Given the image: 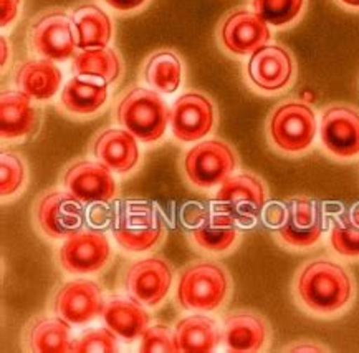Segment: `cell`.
I'll return each instance as SVG.
<instances>
[{
  "instance_id": "cell-1",
  "label": "cell",
  "mask_w": 359,
  "mask_h": 353,
  "mask_svg": "<svg viewBox=\"0 0 359 353\" xmlns=\"http://www.w3.org/2000/svg\"><path fill=\"white\" fill-rule=\"evenodd\" d=\"M356 282L346 265L330 258L306 260L292 284L294 305L313 319L341 317L356 300Z\"/></svg>"
},
{
  "instance_id": "cell-2",
  "label": "cell",
  "mask_w": 359,
  "mask_h": 353,
  "mask_svg": "<svg viewBox=\"0 0 359 353\" xmlns=\"http://www.w3.org/2000/svg\"><path fill=\"white\" fill-rule=\"evenodd\" d=\"M232 288L227 267L215 262V259H199L177 274L174 300L184 312L214 314L227 304Z\"/></svg>"
},
{
  "instance_id": "cell-3",
  "label": "cell",
  "mask_w": 359,
  "mask_h": 353,
  "mask_svg": "<svg viewBox=\"0 0 359 353\" xmlns=\"http://www.w3.org/2000/svg\"><path fill=\"white\" fill-rule=\"evenodd\" d=\"M269 146L283 158H302L310 153L318 136V118L310 103L285 100L266 118Z\"/></svg>"
},
{
  "instance_id": "cell-4",
  "label": "cell",
  "mask_w": 359,
  "mask_h": 353,
  "mask_svg": "<svg viewBox=\"0 0 359 353\" xmlns=\"http://www.w3.org/2000/svg\"><path fill=\"white\" fill-rule=\"evenodd\" d=\"M171 109L158 91L149 86H131L119 96L114 121L147 146L158 145L168 131Z\"/></svg>"
},
{
  "instance_id": "cell-5",
  "label": "cell",
  "mask_w": 359,
  "mask_h": 353,
  "mask_svg": "<svg viewBox=\"0 0 359 353\" xmlns=\"http://www.w3.org/2000/svg\"><path fill=\"white\" fill-rule=\"evenodd\" d=\"M241 168L236 148L220 138H205L191 146L181 158V173L191 189L217 191Z\"/></svg>"
},
{
  "instance_id": "cell-6",
  "label": "cell",
  "mask_w": 359,
  "mask_h": 353,
  "mask_svg": "<svg viewBox=\"0 0 359 353\" xmlns=\"http://www.w3.org/2000/svg\"><path fill=\"white\" fill-rule=\"evenodd\" d=\"M111 236L126 254H144L163 246L168 226L154 204L128 199L114 211Z\"/></svg>"
},
{
  "instance_id": "cell-7",
  "label": "cell",
  "mask_w": 359,
  "mask_h": 353,
  "mask_svg": "<svg viewBox=\"0 0 359 353\" xmlns=\"http://www.w3.org/2000/svg\"><path fill=\"white\" fill-rule=\"evenodd\" d=\"M243 80L253 93L277 96L297 81L298 67L293 53L282 44H265L243 63Z\"/></svg>"
},
{
  "instance_id": "cell-8",
  "label": "cell",
  "mask_w": 359,
  "mask_h": 353,
  "mask_svg": "<svg viewBox=\"0 0 359 353\" xmlns=\"http://www.w3.org/2000/svg\"><path fill=\"white\" fill-rule=\"evenodd\" d=\"M269 198V186L260 176L241 171L230 176L215 191L212 208L215 213L229 215L242 229H248L259 222Z\"/></svg>"
},
{
  "instance_id": "cell-9",
  "label": "cell",
  "mask_w": 359,
  "mask_h": 353,
  "mask_svg": "<svg viewBox=\"0 0 359 353\" xmlns=\"http://www.w3.org/2000/svg\"><path fill=\"white\" fill-rule=\"evenodd\" d=\"M34 226L48 241H65L83 229L86 221L85 208L70 191L47 189L40 192L32 208Z\"/></svg>"
},
{
  "instance_id": "cell-10",
  "label": "cell",
  "mask_w": 359,
  "mask_h": 353,
  "mask_svg": "<svg viewBox=\"0 0 359 353\" xmlns=\"http://www.w3.org/2000/svg\"><path fill=\"white\" fill-rule=\"evenodd\" d=\"M30 52L40 58L67 62L76 55L78 42L72 15L63 8H47L32 18L27 32Z\"/></svg>"
},
{
  "instance_id": "cell-11",
  "label": "cell",
  "mask_w": 359,
  "mask_h": 353,
  "mask_svg": "<svg viewBox=\"0 0 359 353\" xmlns=\"http://www.w3.org/2000/svg\"><path fill=\"white\" fill-rule=\"evenodd\" d=\"M320 149L330 159L351 163L359 159V108L331 103L320 116Z\"/></svg>"
},
{
  "instance_id": "cell-12",
  "label": "cell",
  "mask_w": 359,
  "mask_h": 353,
  "mask_svg": "<svg viewBox=\"0 0 359 353\" xmlns=\"http://www.w3.org/2000/svg\"><path fill=\"white\" fill-rule=\"evenodd\" d=\"M325 227V214L318 201L310 196H297L290 201L287 221L271 236L285 251L306 252L320 244Z\"/></svg>"
},
{
  "instance_id": "cell-13",
  "label": "cell",
  "mask_w": 359,
  "mask_h": 353,
  "mask_svg": "<svg viewBox=\"0 0 359 353\" xmlns=\"http://www.w3.org/2000/svg\"><path fill=\"white\" fill-rule=\"evenodd\" d=\"M174 276L172 265L164 258L137 259L123 272V291L147 310H156L171 293Z\"/></svg>"
},
{
  "instance_id": "cell-14",
  "label": "cell",
  "mask_w": 359,
  "mask_h": 353,
  "mask_svg": "<svg viewBox=\"0 0 359 353\" xmlns=\"http://www.w3.org/2000/svg\"><path fill=\"white\" fill-rule=\"evenodd\" d=\"M111 260V242L98 229H80L67 237L57 251L60 269L70 276H93L107 269Z\"/></svg>"
},
{
  "instance_id": "cell-15",
  "label": "cell",
  "mask_w": 359,
  "mask_h": 353,
  "mask_svg": "<svg viewBox=\"0 0 359 353\" xmlns=\"http://www.w3.org/2000/svg\"><path fill=\"white\" fill-rule=\"evenodd\" d=\"M219 113L214 100L197 90H187L171 108V136L177 145H192L205 140L217 128Z\"/></svg>"
},
{
  "instance_id": "cell-16",
  "label": "cell",
  "mask_w": 359,
  "mask_h": 353,
  "mask_svg": "<svg viewBox=\"0 0 359 353\" xmlns=\"http://www.w3.org/2000/svg\"><path fill=\"white\" fill-rule=\"evenodd\" d=\"M215 36L224 53L243 58L270 42L271 27L253 8L238 7L222 17Z\"/></svg>"
},
{
  "instance_id": "cell-17",
  "label": "cell",
  "mask_w": 359,
  "mask_h": 353,
  "mask_svg": "<svg viewBox=\"0 0 359 353\" xmlns=\"http://www.w3.org/2000/svg\"><path fill=\"white\" fill-rule=\"evenodd\" d=\"M60 182L83 204H109L119 194L114 173L95 158L73 159L63 169Z\"/></svg>"
},
{
  "instance_id": "cell-18",
  "label": "cell",
  "mask_w": 359,
  "mask_h": 353,
  "mask_svg": "<svg viewBox=\"0 0 359 353\" xmlns=\"http://www.w3.org/2000/svg\"><path fill=\"white\" fill-rule=\"evenodd\" d=\"M103 287L93 279L76 277L63 282L53 293L52 312L72 325H85L103 314Z\"/></svg>"
},
{
  "instance_id": "cell-19",
  "label": "cell",
  "mask_w": 359,
  "mask_h": 353,
  "mask_svg": "<svg viewBox=\"0 0 359 353\" xmlns=\"http://www.w3.org/2000/svg\"><path fill=\"white\" fill-rule=\"evenodd\" d=\"M90 154L118 176H131L141 166L140 140L121 126L103 128L90 143Z\"/></svg>"
},
{
  "instance_id": "cell-20",
  "label": "cell",
  "mask_w": 359,
  "mask_h": 353,
  "mask_svg": "<svg viewBox=\"0 0 359 353\" xmlns=\"http://www.w3.org/2000/svg\"><path fill=\"white\" fill-rule=\"evenodd\" d=\"M271 328L264 315L253 310H232L222 320V345L233 353L269 350Z\"/></svg>"
},
{
  "instance_id": "cell-21",
  "label": "cell",
  "mask_w": 359,
  "mask_h": 353,
  "mask_svg": "<svg viewBox=\"0 0 359 353\" xmlns=\"http://www.w3.org/2000/svg\"><path fill=\"white\" fill-rule=\"evenodd\" d=\"M187 242L205 258H227L241 246L242 227L229 215L212 211L204 224L187 232Z\"/></svg>"
},
{
  "instance_id": "cell-22",
  "label": "cell",
  "mask_w": 359,
  "mask_h": 353,
  "mask_svg": "<svg viewBox=\"0 0 359 353\" xmlns=\"http://www.w3.org/2000/svg\"><path fill=\"white\" fill-rule=\"evenodd\" d=\"M108 86L100 78L75 75L63 85L58 100L60 112L76 120H88L96 116L108 105Z\"/></svg>"
},
{
  "instance_id": "cell-23",
  "label": "cell",
  "mask_w": 359,
  "mask_h": 353,
  "mask_svg": "<svg viewBox=\"0 0 359 353\" xmlns=\"http://www.w3.org/2000/svg\"><path fill=\"white\" fill-rule=\"evenodd\" d=\"M34 100L20 90H4L0 98V136L4 143H22L39 126Z\"/></svg>"
},
{
  "instance_id": "cell-24",
  "label": "cell",
  "mask_w": 359,
  "mask_h": 353,
  "mask_svg": "<svg viewBox=\"0 0 359 353\" xmlns=\"http://www.w3.org/2000/svg\"><path fill=\"white\" fill-rule=\"evenodd\" d=\"M24 350L30 353H67L73 350L72 324L60 315H35L22 333Z\"/></svg>"
},
{
  "instance_id": "cell-25",
  "label": "cell",
  "mask_w": 359,
  "mask_h": 353,
  "mask_svg": "<svg viewBox=\"0 0 359 353\" xmlns=\"http://www.w3.org/2000/svg\"><path fill=\"white\" fill-rule=\"evenodd\" d=\"M63 73L57 63L48 58H30L17 67L13 84L34 102L43 103L55 98L62 88Z\"/></svg>"
},
{
  "instance_id": "cell-26",
  "label": "cell",
  "mask_w": 359,
  "mask_h": 353,
  "mask_svg": "<svg viewBox=\"0 0 359 353\" xmlns=\"http://www.w3.org/2000/svg\"><path fill=\"white\" fill-rule=\"evenodd\" d=\"M72 20L75 27L78 48L109 47L114 35L113 20L98 4L83 2L72 8Z\"/></svg>"
},
{
  "instance_id": "cell-27",
  "label": "cell",
  "mask_w": 359,
  "mask_h": 353,
  "mask_svg": "<svg viewBox=\"0 0 359 353\" xmlns=\"http://www.w3.org/2000/svg\"><path fill=\"white\" fill-rule=\"evenodd\" d=\"M177 352L209 353L222 343V327L209 315L194 312L182 317L174 327Z\"/></svg>"
},
{
  "instance_id": "cell-28",
  "label": "cell",
  "mask_w": 359,
  "mask_h": 353,
  "mask_svg": "<svg viewBox=\"0 0 359 353\" xmlns=\"http://www.w3.org/2000/svg\"><path fill=\"white\" fill-rule=\"evenodd\" d=\"M101 319L108 328H111L121 340L126 342L141 338L151 325L146 307L131 297H113L107 300Z\"/></svg>"
},
{
  "instance_id": "cell-29",
  "label": "cell",
  "mask_w": 359,
  "mask_h": 353,
  "mask_svg": "<svg viewBox=\"0 0 359 353\" xmlns=\"http://www.w3.org/2000/svg\"><path fill=\"white\" fill-rule=\"evenodd\" d=\"M142 81L161 95H172L181 88L184 62L171 48L156 50L146 58L141 70Z\"/></svg>"
},
{
  "instance_id": "cell-30",
  "label": "cell",
  "mask_w": 359,
  "mask_h": 353,
  "mask_svg": "<svg viewBox=\"0 0 359 353\" xmlns=\"http://www.w3.org/2000/svg\"><path fill=\"white\" fill-rule=\"evenodd\" d=\"M72 72L80 76L100 78L104 84L114 85L123 76L124 63L121 55L111 47L85 48L73 57Z\"/></svg>"
},
{
  "instance_id": "cell-31",
  "label": "cell",
  "mask_w": 359,
  "mask_h": 353,
  "mask_svg": "<svg viewBox=\"0 0 359 353\" xmlns=\"http://www.w3.org/2000/svg\"><path fill=\"white\" fill-rule=\"evenodd\" d=\"M328 246L336 259L359 262V204L334 218L328 234Z\"/></svg>"
},
{
  "instance_id": "cell-32",
  "label": "cell",
  "mask_w": 359,
  "mask_h": 353,
  "mask_svg": "<svg viewBox=\"0 0 359 353\" xmlns=\"http://www.w3.org/2000/svg\"><path fill=\"white\" fill-rule=\"evenodd\" d=\"M308 0H252V8L271 29L285 30L305 15Z\"/></svg>"
},
{
  "instance_id": "cell-33",
  "label": "cell",
  "mask_w": 359,
  "mask_h": 353,
  "mask_svg": "<svg viewBox=\"0 0 359 353\" xmlns=\"http://www.w3.org/2000/svg\"><path fill=\"white\" fill-rule=\"evenodd\" d=\"M29 186V166L24 156L17 151H4L0 159V192L2 203L7 204L24 194Z\"/></svg>"
},
{
  "instance_id": "cell-34",
  "label": "cell",
  "mask_w": 359,
  "mask_h": 353,
  "mask_svg": "<svg viewBox=\"0 0 359 353\" xmlns=\"http://www.w3.org/2000/svg\"><path fill=\"white\" fill-rule=\"evenodd\" d=\"M118 335L111 328H90L73 340L75 353H114L118 352Z\"/></svg>"
},
{
  "instance_id": "cell-35",
  "label": "cell",
  "mask_w": 359,
  "mask_h": 353,
  "mask_svg": "<svg viewBox=\"0 0 359 353\" xmlns=\"http://www.w3.org/2000/svg\"><path fill=\"white\" fill-rule=\"evenodd\" d=\"M140 352L174 353L177 352L174 330L165 324H154L146 328L140 338Z\"/></svg>"
},
{
  "instance_id": "cell-36",
  "label": "cell",
  "mask_w": 359,
  "mask_h": 353,
  "mask_svg": "<svg viewBox=\"0 0 359 353\" xmlns=\"http://www.w3.org/2000/svg\"><path fill=\"white\" fill-rule=\"evenodd\" d=\"M210 211H207L204 206L199 204V203H187L186 206L182 208V213H181V219H182V224L189 229H196L199 227L201 224H204L207 219L210 218Z\"/></svg>"
},
{
  "instance_id": "cell-37",
  "label": "cell",
  "mask_w": 359,
  "mask_h": 353,
  "mask_svg": "<svg viewBox=\"0 0 359 353\" xmlns=\"http://www.w3.org/2000/svg\"><path fill=\"white\" fill-rule=\"evenodd\" d=\"M262 215H264V221L266 226L275 231V229H278L285 221H287L288 206H285L282 203H266Z\"/></svg>"
},
{
  "instance_id": "cell-38",
  "label": "cell",
  "mask_w": 359,
  "mask_h": 353,
  "mask_svg": "<svg viewBox=\"0 0 359 353\" xmlns=\"http://www.w3.org/2000/svg\"><path fill=\"white\" fill-rule=\"evenodd\" d=\"M104 6L111 8V11L123 13V15H128V13L140 12L141 8L147 6L149 0H101Z\"/></svg>"
},
{
  "instance_id": "cell-39",
  "label": "cell",
  "mask_w": 359,
  "mask_h": 353,
  "mask_svg": "<svg viewBox=\"0 0 359 353\" xmlns=\"http://www.w3.org/2000/svg\"><path fill=\"white\" fill-rule=\"evenodd\" d=\"M22 0H0V18H2V29L12 25L20 15Z\"/></svg>"
},
{
  "instance_id": "cell-40",
  "label": "cell",
  "mask_w": 359,
  "mask_h": 353,
  "mask_svg": "<svg viewBox=\"0 0 359 353\" xmlns=\"http://www.w3.org/2000/svg\"><path fill=\"white\" fill-rule=\"evenodd\" d=\"M91 209L88 211V221L96 227L107 226L108 222H113L111 211L107 209V203H98V204H90Z\"/></svg>"
},
{
  "instance_id": "cell-41",
  "label": "cell",
  "mask_w": 359,
  "mask_h": 353,
  "mask_svg": "<svg viewBox=\"0 0 359 353\" xmlns=\"http://www.w3.org/2000/svg\"><path fill=\"white\" fill-rule=\"evenodd\" d=\"M328 347H323L320 342L315 340H300L293 342L290 347H285L283 352H328Z\"/></svg>"
},
{
  "instance_id": "cell-42",
  "label": "cell",
  "mask_w": 359,
  "mask_h": 353,
  "mask_svg": "<svg viewBox=\"0 0 359 353\" xmlns=\"http://www.w3.org/2000/svg\"><path fill=\"white\" fill-rule=\"evenodd\" d=\"M8 58H11V47H8L7 36L2 35V39H0V65H2V72L8 65Z\"/></svg>"
},
{
  "instance_id": "cell-43",
  "label": "cell",
  "mask_w": 359,
  "mask_h": 353,
  "mask_svg": "<svg viewBox=\"0 0 359 353\" xmlns=\"http://www.w3.org/2000/svg\"><path fill=\"white\" fill-rule=\"evenodd\" d=\"M334 2L344 11L359 13V0H334Z\"/></svg>"
}]
</instances>
